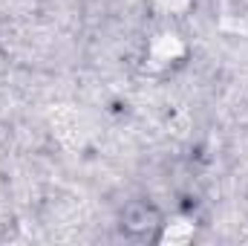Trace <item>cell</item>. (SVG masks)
<instances>
[{
    "label": "cell",
    "instance_id": "cell-3",
    "mask_svg": "<svg viewBox=\"0 0 248 246\" xmlns=\"http://www.w3.org/2000/svg\"><path fill=\"white\" fill-rule=\"evenodd\" d=\"M153 6L162 15H182V12L190 9V0H153Z\"/></svg>",
    "mask_w": 248,
    "mask_h": 246
},
{
    "label": "cell",
    "instance_id": "cell-2",
    "mask_svg": "<svg viewBox=\"0 0 248 246\" xmlns=\"http://www.w3.org/2000/svg\"><path fill=\"white\" fill-rule=\"evenodd\" d=\"M165 226V232L159 235V241H187V238H193V223H187V220H168V223H162Z\"/></svg>",
    "mask_w": 248,
    "mask_h": 246
},
{
    "label": "cell",
    "instance_id": "cell-1",
    "mask_svg": "<svg viewBox=\"0 0 248 246\" xmlns=\"http://www.w3.org/2000/svg\"><path fill=\"white\" fill-rule=\"evenodd\" d=\"M185 55V44L179 41V35L173 32H162L150 41V50H147V61L153 67H170Z\"/></svg>",
    "mask_w": 248,
    "mask_h": 246
}]
</instances>
